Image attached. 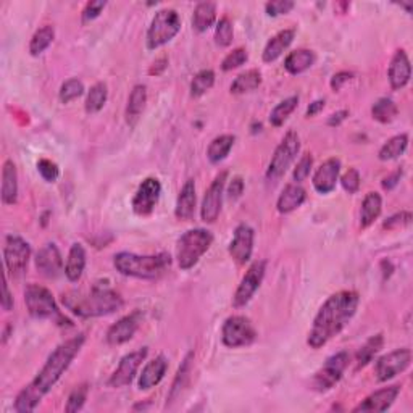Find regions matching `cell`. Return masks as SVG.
<instances>
[{"label": "cell", "instance_id": "f5cc1de1", "mask_svg": "<svg viewBox=\"0 0 413 413\" xmlns=\"http://www.w3.org/2000/svg\"><path fill=\"white\" fill-rule=\"evenodd\" d=\"M412 221V215L410 211H400V214L390 216L388 221H384V228H388V230H394V228H402V226H407L410 225Z\"/></svg>", "mask_w": 413, "mask_h": 413}, {"label": "cell", "instance_id": "74e56055", "mask_svg": "<svg viewBox=\"0 0 413 413\" xmlns=\"http://www.w3.org/2000/svg\"><path fill=\"white\" fill-rule=\"evenodd\" d=\"M107 97H109V91H107V85L105 82H96L91 89H89L87 97H86V104L85 109L89 115L91 113H97L104 109V105L107 104Z\"/></svg>", "mask_w": 413, "mask_h": 413}, {"label": "cell", "instance_id": "816d5d0a", "mask_svg": "<svg viewBox=\"0 0 413 413\" xmlns=\"http://www.w3.org/2000/svg\"><path fill=\"white\" fill-rule=\"evenodd\" d=\"M107 7V2L104 0H99V2H87L85 10H82V23H89V21L96 20L97 16L102 13V10Z\"/></svg>", "mask_w": 413, "mask_h": 413}, {"label": "cell", "instance_id": "4dcf8cb0", "mask_svg": "<svg viewBox=\"0 0 413 413\" xmlns=\"http://www.w3.org/2000/svg\"><path fill=\"white\" fill-rule=\"evenodd\" d=\"M216 21V5L214 2H200L195 5L192 15V27L197 32L209 31Z\"/></svg>", "mask_w": 413, "mask_h": 413}, {"label": "cell", "instance_id": "d6986e66", "mask_svg": "<svg viewBox=\"0 0 413 413\" xmlns=\"http://www.w3.org/2000/svg\"><path fill=\"white\" fill-rule=\"evenodd\" d=\"M400 394V386H388L378 389L362 400L352 412H386L390 409Z\"/></svg>", "mask_w": 413, "mask_h": 413}, {"label": "cell", "instance_id": "3957f363", "mask_svg": "<svg viewBox=\"0 0 413 413\" xmlns=\"http://www.w3.org/2000/svg\"><path fill=\"white\" fill-rule=\"evenodd\" d=\"M61 304L71 314L82 318H96L115 314L123 307V297L105 284H94L91 291H68L61 295Z\"/></svg>", "mask_w": 413, "mask_h": 413}, {"label": "cell", "instance_id": "c3c4849f", "mask_svg": "<svg viewBox=\"0 0 413 413\" xmlns=\"http://www.w3.org/2000/svg\"><path fill=\"white\" fill-rule=\"evenodd\" d=\"M37 171L39 175L42 176V180L47 183H55L58 180V175H60L58 166L47 159H42L37 161Z\"/></svg>", "mask_w": 413, "mask_h": 413}, {"label": "cell", "instance_id": "7bdbcfd3", "mask_svg": "<svg viewBox=\"0 0 413 413\" xmlns=\"http://www.w3.org/2000/svg\"><path fill=\"white\" fill-rule=\"evenodd\" d=\"M233 37H234V27L231 20L225 16L218 21V25L215 27V42L216 46L220 47H230L233 44Z\"/></svg>", "mask_w": 413, "mask_h": 413}, {"label": "cell", "instance_id": "f35d334b", "mask_svg": "<svg viewBox=\"0 0 413 413\" xmlns=\"http://www.w3.org/2000/svg\"><path fill=\"white\" fill-rule=\"evenodd\" d=\"M54 37H55L54 26L50 25L42 26L41 30H37L35 32V36L31 37L30 54L32 55V57H37V55L46 52V50L50 47V44L54 42Z\"/></svg>", "mask_w": 413, "mask_h": 413}, {"label": "cell", "instance_id": "d590c367", "mask_svg": "<svg viewBox=\"0 0 413 413\" xmlns=\"http://www.w3.org/2000/svg\"><path fill=\"white\" fill-rule=\"evenodd\" d=\"M261 85V73L259 70H247L239 75L231 85L233 94H245L250 91H255L257 87Z\"/></svg>", "mask_w": 413, "mask_h": 413}, {"label": "cell", "instance_id": "ab89813d", "mask_svg": "<svg viewBox=\"0 0 413 413\" xmlns=\"http://www.w3.org/2000/svg\"><path fill=\"white\" fill-rule=\"evenodd\" d=\"M297 105H299V97H295V96L289 97V99H284L283 102L278 104L270 113L271 126H275V128L283 126L284 121H286L289 116H291L292 111L297 109Z\"/></svg>", "mask_w": 413, "mask_h": 413}, {"label": "cell", "instance_id": "836d02e7", "mask_svg": "<svg viewBox=\"0 0 413 413\" xmlns=\"http://www.w3.org/2000/svg\"><path fill=\"white\" fill-rule=\"evenodd\" d=\"M407 147H409V136H407V134H397V136L390 137L389 141L384 144L381 150H379L378 157L383 161L399 159L400 155H404Z\"/></svg>", "mask_w": 413, "mask_h": 413}, {"label": "cell", "instance_id": "7dc6e473", "mask_svg": "<svg viewBox=\"0 0 413 413\" xmlns=\"http://www.w3.org/2000/svg\"><path fill=\"white\" fill-rule=\"evenodd\" d=\"M312 166H314V157H312L310 154H304L302 159L299 160V164L295 165V168L292 171V178L295 183H302L305 181L307 178L310 176V171H312Z\"/></svg>", "mask_w": 413, "mask_h": 413}, {"label": "cell", "instance_id": "6da1fadb", "mask_svg": "<svg viewBox=\"0 0 413 413\" xmlns=\"http://www.w3.org/2000/svg\"><path fill=\"white\" fill-rule=\"evenodd\" d=\"M85 340V334H78V336L61 343L58 347L49 355L46 365L42 366L39 375L32 379V383L27 384V386L16 395L13 409L20 413L35 410L44 395L49 394L50 389H52L55 384L60 381V378L65 375V371L70 368L71 362H73L75 357L80 354Z\"/></svg>", "mask_w": 413, "mask_h": 413}, {"label": "cell", "instance_id": "6f0895ef", "mask_svg": "<svg viewBox=\"0 0 413 413\" xmlns=\"http://www.w3.org/2000/svg\"><path fill=\"white\" fill-rule=\"evenodd\" d=\"M347 116H349V111H347V110L336 111V113H333L331 116H329L328 125H329V126H339L340 123H343L345 118H347Z\"/></svg>", "mask_w": 413, "mask_h": 413}, {"label": "cell", "instance_id": "5bb4252c", "mask_svg": "<svg viewBox=\"0 0 413 413\" xmlns=\"http://www.w3.org/2000/svg\"><path fill=\"white\" fill-rule=\"evenodd\" d=\"M147 354H149V349L142 347L123 357V359L120 360V365L116 366V370L110 378L109 381L110 386L115 389H120V388L128 386V384H131L132 379L136 378L137 370L141 368L142 362L147 359Z\"/></svg>", "mask_w": 413, "mask_h": 413}, {"label": "cell", "instance_id": "f6af8a7d", "mask_svg": "<svg viewBox=\"0 0 413 413\" xmlns=\"http://www.w3.org/2000/svg\"><path fill=\"white\" fill-rule=\"evenodd\" d=\"M247 60H249L247 50L242 49V47H238V49H234L233 52L228 54L225 58H223L221 70L223 71H233V70L239 68V66H242Z\"/></svg>", "mask_w": 413, "mask_h": 413}, {"label": "cell", "instance_id": "f907efd6", "mask_svg": "<svg viewBox=\"0 0 413 413\" xmlns=\"http://www.w3.org/2000/svg\"><path fill=\"white\" fill-rule=\"evenodd\" d=\"M294 5L295 4L291 2V0H275V2H268L265 5V12L270 16L286 15L294 8Z\"/></svg>", "mask_w": 413, "mask_h": 413}, {"label": "cell", "instance_id": "ac0fdd59", "mask_svg": "<svg viewBox=\"0 0 413 413\" xmlns=\"http://www.w3.org/2000/svg\"><path fill=\"white\" fill-rule=\"evenodd\" d=\"M142 315L141 312H132V314L123 316L115 325H111L107 331V343L110 345H121L131 340L134 334L141 325Z\"/></svg>", "mask_w": 413, "mask_h": 413}, {"label": "cell", "instance_id": "7a4b0ae2", "mask_svg": "<svg viewBox=\"0 0 413 413\" xmlns=\"http://www.w3.org/2000/svg\"><path fill=\"white\" fill-rule=\"evenodd\" d=\"M360 297L354 291H340L328 297L314 320L307 338L312 349H321L329 340L343 331L359 309Z\"/></svg>", "mask_w": 413, "mask_h": 413}, {"label": "cell", "instance_id": "277c9868", "mask_svg": "<svg viewBox=\"0 0 413 413\" xmlns=\"http://www.w3.org/2000/svg\"><path fill=\"white\" fill-rule=\"evenodd\" d=\"M113 265L123 276L137 278V280H159L168 271L171 257L168 254L136 255L120 252L113 257Z\"/></svg>", "mask_w": 413, "mask_h": 413}, {"label": "cell", "instance_id": "5b68a950", "mask_svg": "<svg viewBox=\"0 0 413 413\" xmlns=\"http://www.w3.org/2000/svg\"><path fill=\"white\" fill-rule=\"evenodd\" d=\"M214 244V234L202 228L189 230L178 239L176 260L181 270H191Z\"/></svg>", "mask_w": 413, "mask_h": 413}, {"label": "cell", "instance_id": "8fae6325", "mask_svg": "<svg viewBox=\"0 0 413 413\" xmlns=\"http://www.w3.org/2000/svg\"><path fill=\"white\" fill-rule=\"evenodd\" d=\"M349 365V354L347 352H338L325 362L320 370L315 373L314 376V389L318 393H326V390L333 389L343 378L345 368Z\"/></svg>", "mask_w": 413, "mask_h": 413}, {"label": "cell", "instance_id": "484cf974", "mask_svg": "<svg viewBox=\"0 0 413 413\" xmlns=\"http://www.w3.org/2000/svg\"><path fill=\"white\" fill-rule=\"evenodd\" d=\"M294 36L295 30H283L278 32V35L273 36L270 41L266 42L264 54H261V58H264L265 63H271V61L280 58L284 50L292 44Z\"/></svg>", "mask_w": 413, "mask_h": 413}, {"label": "cell", "instance_id": "9a60e30c", "mask_svg": "<svg viewBox=\"0 0 413 413\" xmlns=\"http://www.w3.org/2000/svg\"><path fill=\"white\" fill-rule=\"evenodd\" d=\"M228 171H221L218 176L215 178L211 184L207 189L204 195L202 207H200V218L205 223H215L218 220L221 204H223V192H225Z\"/></svg>", "mask_w": 413, "mask_h": 413}, {"label": "cell", "instance_id": "4fadbf2b", "mask_svg": "<svg viewBox=\"0 0 413 413\" xmlns=\"http://www.w3.org/2000/svg\"><path fill=\"white\" fill-rule=\"evenodd\" d=\"M412 364V350L410 349H395L393 352L383 355L378 359L375 365V375L378 381H389L400 373H404Z\"/></svg>", "mask_w": 413, "mask_h": 413}, {"label": "cell", "instance_id": "f1b7e54d", "mask_svg": "<svg viewBox=\"0 0 413 413\" xmlns=\"http://www.w3.org/2000/svg\"><path fill=\"white\" fill-rule=\"evenodd\" d=\"M86 268V250L81 244H73L71 245L68 259H66L65 265V275L68 278V281L76 283L81 280L82 273H85Z\"/></svg>", "mask_w": 413, "mask_h": 413}, {"label": "cell", "instance_id": "603a6c76", "mask_svg": "<svg viewBox=\"0 0 413 413\" xmlns=\"http://www.w3.org/2000/svg\"><path fill=\"white\" fill-rule=\"evenodd\" d=\"M166 370H168V360L164 355H159L154 360L147 362V365L142 368L141 376H139V389L149 390L157 386L165 378Z\"/></svg>", "mask_w": 413, "mask_h": 413}, {"label": "cell", "instance_id": "ffe728a7", "mask_svg": "<svg viewBox=\"0 0 413 413\" xmlns=\"http://www.w3.org/2000/svg\"><path fill=\"white\" fill-rule=\"evenodd\" d=\"M36 266L42 276L57 278L63 268V259L57 245L52 242L44 245L36 255Z\"/></svg>", "mask_w": 413, "mask_h": 413}, {"label": "cell", "instance_id": "ee69618b", "mask_svg": "<svg viewBox=\"0 0 413 413\" xmlns=\"http://www.w3.org/2000/svg\"><path fill=\"white\" fill-rule=\"evenodd\" d=\"M192 354H189L186 357V360H184V364L180 366V370H178V375L175 378V383H173L171 390H170V400H175L178 395H180L181 389L186 386V381L189 378V373H191V360H192Z\"/></svg>", "mask_w": 413, "mask_h": 413}, {"label": "cell", "instance_id": "680465c9", "mask_svg": "<svg viewBox=\"0 0 413 413\" xmlns=\"http://www.w3.org/2000/svg\"><path fill=\"white\" fill-rule=\"evenodd\" d=\"M400 176H402V171L399 170V171H395L394 175H390V176H388V178H384V181H383V187L384 189H393L395 184H397L399 181H400Z\"/></svg>", "mask_w": 413, "mask_h": 413}, {"label": "cell", "instance_id": "f546056e", "mask_svg": "<svg viewBox=\"0 0 413 413\" xmlns=\"http://www.w3.org/2000/svg\"><path fill=\"white\" fill-rule=\"evenodd\" d=\"M315 52L314 50H309V49H299V50H294L286 57L284 60V68H286L288 73L291 75H300L307 71L309 68H312L315 63Z\"/></svg>", "mask_w": 413, "mask_h": 413}, {"label": "cell", "instance_id": "2e32d148", "mask_svg": "<svg viewBox=\"0 0 413 413\" xmlns=\"http://www.w3.org/2000/svg\"><path fill=\"white\" fill-rule=\"evenodd\" d=\"M161 194V184L157 178H146L139 184L136 194L132 197V211L139 216H149L152 214L155 205L159 204Z\"/></svg>", "mask_w": 413, "mask_h": 413}, {"label": "cell", "instance_id": "b9f144b4", "mask_svg": "<svg viewBox=\"0 0 413 413\" xmlns=\"http://www.w3.org/2000/svg\"><path fill=\"white\" fill-rule=\"evenodd\" d=\"M82 94H85V85H82V81L78 80V78H71V80L65 81L63 85H61L58 99L61 104H70L78 97H81Z\"/></svg>", "mask_w": 413, "mask_h": 413}, {"label": "cell", "instance_id": "ba28073f", "mask_svg": "<svg viewBox=\"0 0 413 413\" xmlns=\"http://www.w3.org/2000/svg\"><path fill=\"white\" fill-rule=\"evenodd\" d=\"M181 31V18L176 10L165 8L155 13L152 23L147 31V49L155 50L165 44H168L171 39H175L178 32Z\"/></svg>", "mask_w": 413, "mask_h": 413}, {"label": "cell", "instance_id": "44dd1931", "mask_svg": "<svg viewBox=\"0 0 413 413\" xmlns=\"http://www.w3.org/2000/svg\"><path fill=\"white\" fill-rule=\"evenodd\" d=\"M340 173V160L339 159H328L325 164H321L320 168L315 171L314 175V187L316 192L320 194H329L334 191L336 183L339 180Z\"/></svg>", "mask_w": 413, "mask_h": 413}, {"label": "cell", "instance_id": "d6a6232c", "mask_svg": "<svg viewBox=\"0 0 413 413\" xmlns=\"http://www.w3.org/2000/svg\"><path fill=\"white\" fill-rule=\"evenodd\" d=\"M234 141H236V137L231 136V134H221V136L215 137L210 142L209 149H207V157H209L211 164H220L230 155Z\"/></svg>", "mask_w": 413, "mask_h": 413}, {"label": "cell", "instance_id": "7c38bea8", "mask_svg": "<svg viewBox=\"0 0 413 413\" xmlns=\"http://www.w3.org/2000/svg\"><path fill=\"white\" fill-rule=\"evenodd\" d=\"M265 271H266V261L265 260H257L249 266V270L245 271L241 284H239L236 292H234L233 305L236 307V309L245 307L250 302V300H252L255 292L259 291L261 281H264Z\"/></svg>", "mask_w": 413, "mask_h": 413}, {"label": "cell", "instance_id": "52a82bcc", "mask_svg": "<svg viewBox=\"0 0 413 413\" xmlns=\"http://www.w3.org/2000/svg\"><path fill=\"white\" fill-rule=\"evenodd\" d=\"M300 150V137L295 131H288L286 136L283 137L280 146L276 147L275 154L270 160L266 170V181L270 184H276L281 178L286 175L292 161L297 157Z\"/></svg>", "mask_w": 413, "mask_h": 413}, {"label": "cell", "instance_id": "11a10c76", "mask_svg": "<svg viewBox=\"0 0 413 413\" xmlns=\"http://www.w3.org/2000/svg\"><path fill=\"white\" fill-rule=\"evenodd\" d=\"M244 192V181L242 178H234L230 184V189H228V195H230L231 200H236L242 195Z\"/></svg>", "mask_w": 413, "mask_h": 413}, {"label": "cell", "instance_id": "9c48e42d", "mask_svg": "<svg viewBox=\"0 0 413 413\" xmlns=\"http://www.w3.org/2000/svg\"><path fill=\"white\" fill-rule=\"evenodd\" d=\"M257 338V331L249 318L242 315H233L226 318L221 328V340L226 347L238 349L250 345Z\"/></svg>", "mask_w": 413, "mask_h": 413}, {"label": "cell", "instance_id": "681fc988", "mask_svg": "<svg viewBox=\"0 0 413 413\" xmlns=\"http://www.w3.org/2000/svg\"><path fill=\"white\" fill-rule=\"evenodd\" d=\"M340 186L344 187L345 192L355 194L360 187V175L355 168H349L340 178Z\"/></svg>", "mask_w": 413, "mask_h": 413}, {"label": "cell", "instance_id": "1f68e13d", "mask_svg": "<svg viewBox=\"0 0 413 413\" xmlns=\"http://www.w3.org/2000/svg\"><path fill=\"white\" fill-rule=\"evenodd\" d=\"M383 210V199L378 192H368L362 204V214H360V225L362 228H368L378 220Z\"/></svg>", "mask_w": 413, "mask_h": 413}, {"label": "cell", "instance_id": "8d00e7d4", "mask_svg": "<svg viewBox=\"0 0 413 413\" xmlns=\"http://www.w3.org/2000/svg\"><path fill=\"white\" fill-rule=\"evenodd\" d=\"M397 113H399L397 105L394 104V100H390L388 97L378 99L371 107V116L376 121L383 123V125L393 123L395 120V116H397Z\"/></svg>", "mask_w": 413, "mask_h": 413}, {"label": "cell", "instance_id": "8992f818", "mask_svg": "<svg viewBox=\"0 0 413 413\" xmlns=\"http://www.w3.org/2000/svg\"><path fill=\"white\" fill-rule=\"evenodd\" d=\"M25 304L30 315L36 320H52L58 325H68V320L61 315L55 304L52 292L39 284H27L25 289Z\"/></svg>", "mask_w": 413, "mask_h": 413}, {"label": "cell", "instance_id": "7402d4cb", "mask_svg": "<svg viewBox=\"0 0 413 413\" xmlns=\"http://www.w3.org/2000/svg\"><path fill=\"white\" fill-rule=\"evenodd\" d=\"M388 78H389V85L394 91H399V89L409 85L412 78V65L404 50H397V52L394 54L393 60H390L389 70H388Z\"/></svg>", "mask_w": 413, "mask_h": 413}, {"label": "cell", "instance_id": "cb8c5ba5", "mask_svg": "<svg viewBox=\"0 0 413 413\" xmlns=\"http://www.w3.org/2000/svg\"><path fill=\"white\" fill-rule=\"evenodd\" d=\"M305 199L307 192L300 184H288V186L283 189L280 197H278L276 209L280 214H291V211L297 210L299 207L305 202Z\"/></svg>", "mask_w": 413, "mask_h": 413}, {"label": "cell", "instance_id": "db71d44e", "mask_svg": "<svg viewBox=\"0 0 413 413\" xmlns=\"http://www.w3.org/2000/svg\"><path fill=\"white\" fill-rule=\"evenodd\" d=\"M354 78L352 73H349V71H340V73H336L331 78V89L333 91H340L345 82L350 81Z\"/></svg>", "mask_w": 413, "mask_h": 413}, {"label": "cell", "instance_id": "e0dca14e", "mask_svg": "<svg viewBox=\"0 0 413 413\" xmlns=\"http://www.w3.org/2000/svg\"><path fill=\"white\" fill-rule=\"evenodd\" d=\"M254 238L255 233L249 225H239L233 234V241L230 244V255L238 265H245L250 260L254 252Z\"/></svg>", "mask_w": 413, "mask_h": 413}, {"label": "cell", "instance_id": "bcb514c9", "mask_svg": "<svg viewBox=\"0 0 413 413\" xmlns=\"http://www.w3.org/2000/svg\"><path fill=\"white\" fill-rule=\"evenodd\" d=\"M87 393L89 389L86 384H81V386H78L73 393L70 394L68 402H66V407L65 410L68 413H73V412H80L82 407H85L86 400H87Z\"/></svg>", "mask_w": 413, "mask_h": 413}, {"label": "cell", "instance_id": "9f6ffc18", "mask_svg": "<svg viewBox=\"0 0 413 413\" xmlns=\"http://www.w3.org/2000/svg\"><path fill=\"white\" fill-rule=\"evenodd\" d=\"M2 307H4V310H7V312H10V310L13 309V295L10 294L7 278H5V280H4V299H2Z\"/></svg>", "mask_w": 413, "mask_h": 413}, {"label": "cell", "instance_id": "4316f807", "mask_svg": "<svg viewBox=\"0 0 413 413\" xmlns=\"http://www.w3.org/2000/svg\"><path fill=\"white\" fill-rule=\"evenodd\" d=\"M18 200V173L12 160H7L2 168V202L13 205Z\"/></svg>", "mask_w": 413, "mask_h": 413}, {"label": "cell", "instance_id": "d4e9b609", "mask_svg": "<svg viewBox=\"0 0 413 413\" xmlns=\"http://www.w3.org/2000/svg\"><path fill=\"white\" fill-rule=\"evenodd\" d=\"M195 200H197V197H195V183L194 180H187L184 183L176 200L175 215L178 220L189 221L192 218L195 211Z\"/></svg>", "mask_w": 413, "mask_h": 413}, {"label": "cell", "instance_id": "e575fe53", "mask_svg": "<svg viewBox=\"0 0 413 413\" xmlns=\"http://www.w3.org/2000/svg\"><path fill=\"white\" fill-rule=\"evenodd\" d=\"M383 344H384L383 334H376V336H371L370 339H368L366 343L362 345L359 352H357V359H355L357 370H360V368H364L370 364V362L375 359V355L383 349Z\"/></svg>", "mask_w": 413, "mask_h": 413}, {"label": "cell", "instance_id": "30bf717a", "mask_svg": "<svg viewBox=\"0 0 413 413\" xmlns=\"http://www.w3.org/2000/svg\"><path fill=\"white\" fill-rule=\"evenodd\" d=\"M31 259V247L23 238L13 236L10 234L5 239V247H4V261L7 271L13 278H18L23 275L30 264Z\"/></svg>", "mask_w": 413, "mask_h": 413}, {"label": "cell", "instance_id": "60d3db41", "mask_svg": "<svg viewBox=\"0 0 413 413\" xmlns=\"http://www.w3.org/2000/svg\"><path fill=\"white\" fill-rule=\"evenodd\" d=\"M215 85V73L214 70H202L194 76L191 82V96L202 97L205 92H209Z\"/></svg>", "mask_w": 413, "mask_h": 413}, {"label": "cell", "instance_id": "83f0119b", "mask_svg": "<svg viewBox=\"0 0 413 413\" xmlns=\"http://www.w3.org/2000/svg\"><path fill=\"white\" fill-rule=\"evenodd\" d=\"M147 102V87L144 85H136L132 87L130 94V99H128L126 105V123L130 126H134L141 118L144 107H146Z\"/></svg>", "mask_w": 413, "mask_h": 413}, {"label": "cell", "instance_id": "91938a15", "mask_svg": "<svg viewBox=\"0 0 413 413\" xmlns=\"http://www.w3.org/2000/svg\"><path fill=\"white\" fill-rule=\"evenodd\" d=\"M325 100H315L314 104L309 105V109H307V116H315L316 113H320V111L325 109Z\"/></svg>", "mask_w": 413, "mask_h": 413}]
</instances>
